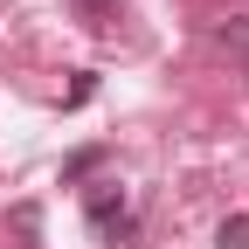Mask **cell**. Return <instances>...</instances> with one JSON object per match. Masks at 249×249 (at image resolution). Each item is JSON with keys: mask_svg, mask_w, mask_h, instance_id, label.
I'll use <instances>...</instances> for the list:
<instances>
[{"mask_svg": "<svg viewBox=\"0 0 249 249\" xmlns=\"http://www.w3.org/2000/svg\"><path fill=\"white\" fill-rule=\"evenodd\" d=\"M222 42H229V49L249 62V21H229V28H222Z\"/></svg>", "mask_w": 249, "mask_h": 249, "instance_id": "4", "label": "cell"}, {"mask_svg": "<svg viewBox=\"0 0 249 249\" xmlns=\"http://www.w3.org/2000/svg\"><path fill=\"white\" fill-rule=\"evenodd\" d=\"M97 166H104V145H83L76 160H62V187H76L83 173H97Z\"/></svg>", "mask_w": 249, "mask_h": 249, "instance_id": "2", "label": "cell"}, {"mask_svg": "<svg viewBox=\"0 0 249 249\" xmlns=\"http://www.w3.org/2000/svg\"><path fill=\"white\" fill-rule=\"evenodd\" d=\"M83 214H90V229H97L104 242H118L124 222H132V201H124L118 180H97V187H83Z\"/></svg>", "mask_w": 249, "mask_h": 249, "instance_id": "1", "label": "cell"}, {"mask_svg": "<svg viewBox=\"0 0 249 249\" xmlns=\"http://www.w3.org/2000/svg\"><path fill=\"white\" fill-rule=\"evenodd\" d=\"M70 7H76L83 21H111V7H118V0H70Z\"/></svg>", "mask_w": 249, "mask_h": 249, "instance_id": "5", "label": "cell"}, {"mask_svg": "<svg viewBox=\"0 0 249 249\" xmlns=\"http://www.w3.org/2000/svg\"><path fill=\"white\" fill-rule=\"evenodd\" d=\"M214 249H249V214H229V222L214 229Z\"/></svg>", "mask_w": 249, "mask_h": 249, "instance_id": "3", "label": "cell"}]
</instances>
